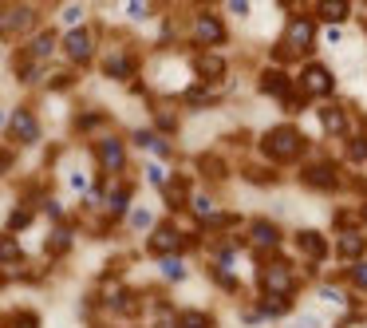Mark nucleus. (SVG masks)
<instances>
[{
    "mask_svg": "<svg viewBox=\"0 0 367 328\" xmlns=\"http://www.w3.org/2000/svg\"><path fill=\"white\" fill-rule=\"evenodd\" d=\"M364 218H367V206H364Z\"/></svg>",
    "mask_w": 367,
    "mask_h": 328,
    "instance_id": "36",
    "label": "nucleus"
},
{
    "mask_svg": "<svg viewBox=\"0 0 367 328\" xmlns=\"http://www.w3.org/2000/svg\"><path fill=\"white\" fill-rule=\"evenodd\" d=\"M64 47H67V56H71L75 63H83L91 52H95V44H91V32H71V36L64 40Z\"/></svg>",
    "mask_w": 367,
    "mask_h": 328,
    "instance_id": "3",
    "label": "nucleus"
},
{
    "mask_svg": "<svg viewBox=\"0 0 367 328\" xmlns=\"http://www.w3.org/2000/svg\"><path fill=\"white\" fill-rule=\"evenodd\" d=\"M288 40H292L296 47H308L312 44V24H308V20H296V24L288 28Z\"/></svg>",
    "mask_w": 367,
    "mask_h": 328,
    "instance_id": "12",
    "label": "nucleus"
},
{
    "mask_svg": "<svg viewBox=\"0 0 367 328\" xmlns=\"http://www.w3.org/2000/svg\"><path fill=\"white\" fill-rule=\"evenodd\" d=\"M193 210H198V214H213V202H209V198H198V202H193Z\"/></svg>",
    "mask_w": 367,
    "mask_h": 328,
    "instance_id": "29",
    "label": "nucleus"
},
{
    "mask_svg": "<svg viewBox=\"0 0 367 328\" xmlns=\"http://www.w3.org/2000/svg\"><path fill=\"white\" fill-rule=\"evenodd\" d=\"M225 72V63L217 60V56H202V60H198V76L202 79H217Z\"/></svg>",
    "mask_w": 367,
    "mask_h": 328,
    "instance_id": "13",
    "label": "nucleus"
},
{
    "mask_svg": "<svg viewBox=\"0 0 367 328\" xmlns=\"http://www.w3.org/2000/svg\"><path fill=\"white\" fill-rule=\"evenodd\" d=\"M351 155H355V158H367V142H355V146H351Z\"/></svg>",
    "mask_w": 367,
    "mask_h": 328,
    "instance_id": "34",
    "label": "nucleus"
},
{
    "mask_svg": "<svg viewBox=\"0 0 367 328\" xmlns=\"http://www.w3.org/2000/svg\"><path fill=\"white\" fill-rule=\"evenodd\" d=\"M304 182H308V186H335V166H324V162H320V166H308V171H304Z\"/></svg>",
    "mask_w": 367,
    "mask_h": 328,
    "instance_id": "9",
    "label": "nucleus"
},
{
    "mask_svg": "<svg viewBox=\"0 0 367 328\" xmlns=\"http://www.w3.org/2000/svg\"><path fill=\"white\" fill-rule=\"evenodd\" d=\"M288 305H285V297H269L265 300V313H285Z\"/></svg>",
    "mask_w": 367,
    "mask_h": 328,
    "instance_id": "26",
    "label": "nucleus"
},
{
    "mask_svg": "<svg viewBox=\"0 0 367 328\" xmlns=\"http://www.w3.org/2000/svg\"><path fill=\"white\" fill-rule=\"evenodd\" d=\"M296 151H300V131H292V127H276L265 139V155L269 158H296Z\"/></svg>",
    "mask_w": 367,
    "mask_h": 328,
    "instance_id": "1",
    "label": "nucleus"
},
{
    "mask_svg": "<svg viewBox=\"0 0 367 328\" xmlns=\"http://www.w3.org/2000/svg\"><path fill=\"white\" fill-rule=\"evenodd\" d=\"M340 253L359 257V253H364V237H359V234H344V237H340Z\"/></svg>",
    "mask_w": 367,
    "mask_h": 328,
    "instance_id": "17",
    "label": "nucleus"
},
{
    "mask_svg": "<svg viewBox=\"0 0 367 328\" xmlns=\"http://www.w3.org/2000/svg\"><path fill=\"white\" fill-rule=\"evenodd\" d=\"M12 131H16V139H24V142L40 139V127H36V119L28 111H16V115H12Z\"/></svg>",
    "mask_w": 367,
    "mask_h": 328,
    "instance_id": "6",
    "label": "nucleus"
},
{
    "mask_svg": "<svg viewBox=\"0 0 367 328\" xmlns=\"http://www.w3.org/2000/svg\"><path fill=\"white\" fill-rule=\"evenodd\" d=\"M209 325H213V320H209L206 313H186L182 316V328H209Z\"/></svg>",
    "mask_w": 367,
    "mask_h": 328,
    "instance_id": "21",
    "label": "nucleus"
},
{
    "mask_svg": "<svg viewBox=\"0 0 367 328\" xmlns=\"http://www.w3.org/2000/svg\"><path fill=\"white\" fill-rule=\"evenodd\" d=\"M162 273H166V277H178V281L186 277V269H182V261H178V257H166V261H162Z\"/></svg>",
    "mask_w": 367,
    "mask_h": 328,
    "instance_id": "23",
    "label": "nucleus"
},
{
    "mask_svg": "<svg viewBox=\"0 0 367 328\" xmlns=\"http://www.w3.org/2000/svg\"><path fill=\"white\" fill-rule=\"evenodd\" d=\"M32 24V8H12V12L0 16V36H16L20 28Z\"/></svg>",
    "mask_w": 367,
    "mask_h": 328,
    "instance_id": "4",
    "label": "nucleus"
},
{
    "mask_svg": "<svg viewBox=\"0 0 367 328\" xmlns=\"http://www.w3.org/2000/svg\"><path fill=\"white\" fill-rule=\"evenodd\" d=\"M324 127H328L332 135H344V131H348V119H344V111L328 107V111H324Z\"/></svg>",
    "mask_w": 367,
    "mask_h": 328,
    "instance_id": "15",
    "label": "nucleus"
},
{
    "mask_svg": "<svg viewBox=\"0 0 367 328\" xmlns=\"http://www.w3.org/2000/svg\"><path fill=\"white\" fill-rule=\"evenodd\" d=\"M20 226H28V214L20 210V214H12V230H20Z\"/></svg>",
    "mask_w": 367,
    "mask_h": 328,
    "instance_id": "32",
    "label": "nucleus"
},
{
    "mask_svg": "<svg viewBox=\"0 0 367 328\" xmlns=\"http://www.w3.org/2000/svg\"><path fill=\"white\" fill-rule=\"evenodd\" d=\"M51 40H56L51 32H44V36H36V40H32V56H36V60H44V56L51 52Z\"/></svg>",
    "mask_w": 367,
    "mask_h": 328,
    "instance_id": "18",
    "label": "nucleus"
},
{
    "mask_svg": "<svg viewBox=\"0 0 367 328\" xmlns=\"http://www.w3.org/2000/svg\"><path fill=\"white\" fill-rule=\"evenodd\" d=\"M130 221H134L139 230H143V226H150V210H134V218H130Z\"/></svg>",
    "mask_w": 367,
    "mask_h": 328,
    "instance_id": "28",
    "label": "nucleus"
},
{
    "mask_svg": "<svg viewBox=\"0 0 367 328\" xmlns=\"http://www.w3.org/2000/svg\"><path fill=\"white\" fill-rule=\"evenodd\" d=\"M193 36H198L202 44H222V40H225V28H222V20L202 16V20H198V28H193Z\"/></svg>",
    "mask_w": 367,
    "mask_h": 328,
    "instance_id": "5",
    "label": "nucleus"
},
{
    "mask_svg": "<svg viewBox=\"0 0 367 328\" xmlns=\"http://www.w3.org/2000/svg\"><path fill=\"white\" fill-rule=\"evenodd\" d=\"M351 277H355V285H364V289H367V265H355V273H351Z\"/></svg>",
    "mask_w": 367,
    "mask_h": 328,
    "instance_id": "30",
    "label": "nucleus"
},
{
    "mask_svg": "<svg viewBox=\"0 0 367 328\" xmlns=\"http://www.w3.org/2000/svg\"><path fill=\"white\" fill-rule=\"evenodd\" d=\"M64 20H67V24H75V20H80V8H75V4H71V8H64Z\"/></svg>",
    "mask_w": 367,
    "mask_h": 328,
    "instance_id": "31",
    "label": "nucleus"
},
{
    "mask_svg": "<svg viewBox=\"0 0 367 328\" xmlns=\"http://www.w3.org/2000/svg\"><path fill=\"white\" fill-rule=\"evenodd\" d=\"M127 12H130V16H146L150 8H146V4H127Z\"/></svg>",
    "mask_w": 367,
    "mask_h": 328,
    "instance_id": "33",
    "label": "nucleus"
},
{
    "mask_svg": "<svg viewBox=\"0 0 367 328\" xmlns=\"http://www.w3.org/2000/svg\"><path fill=\"white\" fill-rule=\"evenodd\" d=\"M320 8H324L328 20H344V16H348V4H344V0H328V4H320Z\"/></svg>",
    "mask_w": 367,
    "mask_h": 328,
    "instance_id": "19",
    "label": "nucleus"
},
{
    "mask_svg": "<svg viewBox=\"0 0 367 328\" xmlns=\"http://www.w3.org/2000/svg\"><path fill=\"white\" fill-rule=\"evenodd\" d=\"M99 158H103L107 171H119V166H123V146H119L115 139H103L99 142Z\"/></svg>",
    "mask_w": 367,
    "mask_h": 328,
    "instance_id": "8",
    "label": "nucleus"
},
{
    "mask_svg": "<svg viewBox=\"0 0 367 328\" xmlns=\"http://www.w3.org/2000/svg\"><path fill=\"white\" fill-rule=\"evenodd\" d=\"M127 72H130L127 56H111V60H107V76H127Z\"/></svg>",
    "mask_w": 367,
    "mask_h": 328,
    "instance_id": "20",
    "label": "nucleus"
},
{
    "mask_svg": "<svg viewBox=\"0 0 367 328\" xmlns=\"http://www.w3.org/2000/svg\"><path fill=\"white\" fill-rule=\"evenodd\" d=\"M276 237H281V234H276V226H269V221H257V226H253V241H257V245H276Z\"/></svg>",
    "mask_w": 367,
    "mask_h": 328,
    "instance_id": "14",
    "label": "nucleus"
},
{
    "mask_svg": "<svg viewBox=\"0 0 367 328\" xmlns=\"http://www.w3.org/2000/svg\"><path fill=\"white\" fill-rule=\"evenodd\" d=\"M190 103H193V107H206V103H213V95L202 91V87H193V91H190Z\"/></svg>",
    "mask_w": 367,
    "mask_h": 328,
    "instance_id": "25",
    "label": "nucleus"
},
{
    "mask_svg": "<svg viewBox=\"0 0 367 328\" xmlns=\"http://www.w3.org/2000/svg\"><path fill=\"white\" fill-rule=\"evenodd\" d=\"M12 328H36V316H32V313H20Z\"/></svg>",
    "mask_w": 367,
    "mask_h": 328,
    "instance_id": "27",
    "label": "nucleus"
},
{
    "mask_svg": "<svg viewBox=\"0 0 367 328\" xmlns=\"http://www.w3.org/2000/svg\"><path fill=\"white\" fill-rule=\"evenodd\" d=\"M300 87H304L308 95H328V91H332V76H328V67H320V63L304 67Z\"/></svg>",
    "mask_w": 367,
    "mask_h": 328,
    "instance_id": "2",
    "label": "nucleus"
},
{
    "mask_svg": "<svg viewBox=\"0 0 367 328\" xmlns=\"http://www.w3.org/2000/svg\"><path fill=\"white\" fill-rule=\"evenodd\" d=\"M261 87H265V91H285V76H281V72H269V76L261 79Z\"/></svg>",
    "mask_w": 367,
    "mask_h": 328,
    "instance_id": "22",
    "label": "nucleus"
},
{
    "mask_svg": "<svg viewBox=\"0 0 367 328\" xmlns=\"http://www.w3.org/2000/svg\"><path fill=\"white\" fill-rule=\"evenodd\" d=\"M178 250V230H158L150 234V253H170Z\"/></svg>",
    "mask_w": 367,
    "mask_h": 328,
    "instance_id": "11",
    "label": "nucleus"
},
{
    "mask_svg": "<svg viewBox=\"0 0 367 328\" xmlns=\"http://www.w3.org/2000/svg\"><path fill=\"white\" fill-rule=\"evenodd\" d=\"M12 261H20V245L12 237H0V265H12Z\"/></svg>",
    "mask_w": 367,
    "mask_h": 328,
    "instance_id": "16",
    "label": "nucleus"
},
{
    "mask_svg": "<svg viewBox=\"0 0 367 328\" xmlns=\"http://www.w3.org/2000/svg\"><path fill=\"white\" fill-rule=\"evenodd\" d=\"M4 166H8V155H0V171H4Z\"/></svg>",
    "mask_w": 367,
    "mask_h": 328,
    "instance_id": "35",
    "label": "nucleus"
},
{
    "mask_svg": "<svg viewBox=\"0 0 367 328\" xmlns=\"http://www.w3.org/2000/svg\"><path fill=\"white\" fill-rule=\"evenodd\" d=\"M265 285H269L272 293H288V289H292V273L276 261L272 269H265Z\"/></svg>",
    "mask_w": 367,
    "mask_h": 328,
    "instance_id": "7",
    "label": "nucleus"
},
{
    "mask_svg": "<svg viewBox=\"0 0 367 328\" xmlns=\"http://www.w3.org/2000/svg\"><path fill=\"white\" fill-rule=\"evenodd\" d=\"M296 245H300V253H308L312 261H324V241H320L312 230H304V234L296 237Z\"/></svg>",
    "mask_w": 367,
    "mask_h": 328,
    "instance_id": "10",
    "label": "nucleus"
},
{
    "mask_svg": "<svg viewBox=\"0 0 367 328\" xmlns=\"http://www.w3.org/2000/svg\"><path fill=\"white\" fill-rule=\"evenodd\" d=\"M67 241H71V237H67L64 230H60L56 237H48V253H64V250H67Z\"/></svg>",
    "mask_w": 367,
    "mask_h": 328,
    "instance_id": "24",
    "label": "nucleus"
}]
</instances>
